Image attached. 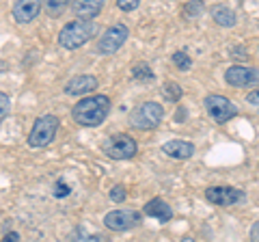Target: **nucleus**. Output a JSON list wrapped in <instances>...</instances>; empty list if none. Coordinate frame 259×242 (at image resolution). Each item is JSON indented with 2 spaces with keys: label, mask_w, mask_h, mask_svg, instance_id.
Instances as JSON below:
<instances>
[{
  "label": "nucleus",
  "mask_w": 259,
  "mask_h": 242,
  "mask_svg": "<svg viewBox=\"0 0 259 242\" xmlns=\"http://www.w3.org/2000/svg\"><path fill=\"white\" fill-rule=\"evenodd\" d=\"M108 112H110V100L106 95H91V98L80 100L71 108V117L80 126L95 128L108 117Z\"/></svg>",
  "instance_id": "1"
},
{
  "label": "nucleus",
  "mask_w": 259,
  "mask_h": 242,
  "mask_svg": "<svg viewBox=\"0 0 259 242\" xmlns=\"http://www.w3.org/2000/svg\"><path fill=\"white\" fill-rule=\"evenodd\" d=\"M95 33H97V26L93 20L78 18L63 26V30L59 33V46L65 48V50H76V48L84 46L87 42H91Z\"/></svg>",
  "instance_id": "2"
},
{
  "label": "nucleus",
  "mask_w": 259,
  "mask_h": 242,
  "mask_svg": "<svg viewBox=\"0 0 259 242\" xmlns=\"http://www.w3.org/2000/svg\"><path fill=\"white\" fill-rule=\"evenodd\" d=\"M164 119V108L158 102H143L141 106H136L130 115V124L136 130H153L160 126V121Z\"/></svg>",
  "instance_id": "3"
},
{
  "label": "nucleus",
  "mask_w": 259,
  "mask_h": 242,
  "mask_svg": "<svg viewBox=\"0 0 259 242\" xmlns=\"http://www.w3.org/2000/svg\"><path fill=\"white\" fill-rule=\"evenodd\" d=\"M59 126L61 121L56 119L54 115H44L35 121V126H32V130L28 134V145L30 147H46V145H50L52 139L59 132Z\"/></svg>",
  "instance_id": "4"
},
{
  "label": "nucleus",
  "mask_w": 259,
  "mask_h": 242,
  "mask_svg": "<svg viewBox=\"0 0 259 242\" xmlns=\"http://www.w3.org/2000/svg\"><path fill=\"white\" fill-rule=\"evenodd\" d=\"M102 149H104V154L112 160H127V158L136 156L139 145H136V141L132 136L115 134V136H110V139H106V143L102 145Z\"/></svg>",
  "instance_id": "5"
},
{
  "label": "nucleus",
  "mask_w": 259,
  "mask_h": 242,
  "mask_svg": "<svg viewBox=\"0 0 259 242\" xmlns=\"http://www.w3.org/2000/svg\"><path fill=\"white\" fill-rule=\"evenodd\" d=\"M130 35V30L125 24H115V26H110L106 28V33H102L100 37V42H97V48H95V52L97 54H115L121 46L125 44V39Z\"/></svg>",
  "instance_id": "6"
},
{
  "label": "nucleus",
  "mask_w": 259,
  "mask_h": 242,
  "mask_svg": "<svg viewBox=\"0 0 259 242\" xmlns=\"http://www.w3.org/2000/svg\"><path fill=\"white\" fill-rule=\"evenodd\" d=\"M205 110L216 124H225L238 115V106L225 95H207L205 98Z\"/></svg>",
  "instance_id": "7"
},
{
  "label": "nucleus",
  "mask_w": 259,
  "mask_h": 242,
  "mask_svg": "<svg viewBox=\"0 0 259 242\" xmlns=\"http://www.w3.org/2000/svg\"><path fill=\"white\" fill-rule=\"evenodd\" d=\"M205 199L214 206H221V208H229V206H238L246 199L244 190L240 188H233V186H209L205 190Z\"/></svg>",
  "instance_id": "8"
},
{
  "label": "nucleus",
  "mask_w": 259,
  "mask_h": 242,
  "mask_svg": "<svg viewBox=\"0 0 259 242\" xmlns=\"http://www.w3.org/2000/svg\"><path fill=\"white\" fill-rule=\"evenodd\" d=\"M141 223V214L134 210H112L104 216V225L112 231H125Z\"/></svg>",
  "instance_id": "9"
},
{
  "label": "nucleus",
  "mask_w": 259,
  "mask_h": 242,
  "mask_svg": "<svg viewBox=\"0 0 259 242\" xmlns=\"http://www.w3.org/2000/svg\"><path fill=\"white\" fill-rule=\"evenodd\" d=\"M227 85L231 87H250V85H257L259 83V71L253 67H242V65H233L227 69L225 74Z\"/></svg>",
  "instance_id": "10"
},
{
  "label": "nucleus",
  "mask_w": 259,
  "mask_h": 242,
  "mask_svg": "<svg viewBox=\"0 0 259 242\" xmlns=\"http://www.w3.org/2000/svg\"><path fill=\"white\" fill-rule=\"evenodd\" d=\"M44 9V0H18L13 5V18L18 24H30Z\"/></svg>",
  "instance_id": "11"
},
{
  "label": "nucleus",
  "mask_w": 259,
  "mask_h": 242,
  "mask_svg": "<svg viewBox=\"0 0 259 242\" xmlns=\"http://www.w3.org/2000/svg\"><path fill=\"white\" fill-rule=\"evenodd\" d=\"M143 212L147 214V216H151V219H158L160 223H166V221L173 219L171 206H168L164 199H158V197L151 199V201H147V204H145V208H143Z\"/></svg>",
  "instance_id": "12"
},
{
  "label": "nucleus",
  "mask_w": 259,
  "mask_h": 242,
  "mask_svg": "<svg viewBox=\"0 0 259 242\" xmlns=\"http://www.w3.org/2000/svg\"><path fill=\"white\" fill-rule=\"evenodd\" d=\"M97 87V78L95 76H76L65 85V93L67 95H84L95 91Z\"/></svg>",
  "instance_id": "13"
},
{
  "label": "nucleus",
  "mask_w": 259,
  "mask_h": 242,
  "mask_svg": "<svg viewBox=\"0 0 259 242\" xmlns=\"http://www.w3.org/2000/svg\"><path fill=\"white\" fill-rule=\"evenodd\" d=\"M162 151L175 160H188L194 154V145L188 141H168L162 145Z\"/></svg>",
  "instance_id": "14"
},
{
  "label": "nucleus",
  "mask_w": 259,
  "mask_h": 242,
  "mask_svg": "<svg viewBox=\"0 0 259 242\" xmlns=\"http://www.w3.org/2000/svg\"><path fill=\"white\" fill-rule=\"evenodd\" d=\"M104 5H106V0H74V13L78 18L93 20L95 15H100Z\"/></svg>",
  "instance_id": "15"
},
{
  "label": "nucleus",
  "mask_w": 259,
  "mask_h": 242,
  "mask_svg": "<svg viewBox=\"0 0 259 242\" xmlns=\"http://www.w3.org/2000/svg\"><path fill=\"white\" fill-rule=\"evenodd\" d=\"M212 18H214V22L218 24V26H225V28H229V26H233L236 24V11L233 9H229V7H225V5H218V7H214L212 9Z\"/></svg>",
  "instance_id": "16"
},
{
  "label": "nucleus",
  "mask_w": 259,
  "mask_h": 242,
  "mask_svg": "<svg viewBox=\"0 0 259 242\" xmlns=\"http://www.w3.org/2000/svg\"><path fill=\"white\" fill-rule=\"evenodd\" d=\"M203 9H205L203 0H190V3L184 5V15L192 20V18H199V15L203 13Z\"/></svg>",
  "instance_id": "17"
},
{
  "label": "nucleus",
  "mask_w": 259,
  "mask_h": 242,
  "mask_svg": "<svg viewBox=\"0 0 259 242\" xmlns=\"http://www.w3.org/2000/svg\"><path fill=\"white\" fill-rule=\"evenodd\" d=\"M162 95H164L166 102H177L182 98V87L177 83H166L164 87H162Z\"/></svg>",
  "instance_id": "18"
},
{
  "label": "nucleus",
  "mask_w": 259,
  "mask_h": 242,
  "mask_svg": "<svg viewBox=\"0 0 259 242\" xmlns=\"http://www.w3.org/2000/svg\"><path fill=\"white\" fill-rule=\"evenodd\" d=\"M173 63H175V67L182 69V71H188V69L192 67V59H190V56L186 54L184 50H180V52L173 54Z\"/></svg>",
  "instance_id": "19"
},
{
  "label": "nucleus",
  "mask_w": 259,
  "mask_h": 242,
  "mask_svg": "<svg viewBox=\"0 0 259 242\" xmlns=\"http://www.w3.org/2000/svg\"><path fill=\"white\" fill-rule=\"evenodd\" d=\"M69 3H71V0H46V9H48V13H50L52 18H56V15L63 13V9Z\"/></svg>",
  "instance_id": "20"
},
{
  "label": "nucleus",
  "mask_w": 259,
  "mask_h": 242,
  "mask_svg": "<svg viewBox=\"0 0 259 242\" xmlns=\"http://www.w3.org/2000/svg\"><path fill=\"white\" fill-rule=\"evenodd\" d=\"M132 78L134 80H151L153 78V71L149 65H145V63H141V65H136L132 69Z\"/></svg>",
  "instance_id": "21"
},
{
  "label": "nucleus",
  "mask_w": 259,
  "mask_h": 242,
  "mask_svg": "<svg viewBox=\"0 0 259 242\" xmlns=\"http://www.w3.org/2000/svg\"><path fill=\"white\" fill-rule=\"evenodd\" d=\"M9 108H11V100H9V95L0 91V121H3L7 115H9Z\"/></svg>",
  "instance_id": "22"
},
{
  "label": "nucleus",
  "mask_w": 259,
  "mask_h": 242,
  "mask_svg": "<svg viewBox=\"0 0 259 242\" xmlns=\"http://www.w3.org/2000/svg\"><path fill=\"white\" fill-rule=\"evenodd\" d=\"M125 197H127V192H125L123 186H115V188L110 190V199L115 201V204H123Z\"/></svg>",
  "instance_id": "23"
},
{
  "label": "nucleus",
  "mask_w": 259,
  "mask_h": 242,
  "mask_svg": "<svg viewBox=\"0 0 259 242\" xmlns=\"http://www.w3.org/2000/svg\"><path fill=\"white\" fill-rule=\"evenodd\" d=\"M117 5H119V9L121 11H134L136 9V7H139L141 5V0H117Z\"/></svg>",
  "instance_id": "24"
},
{
  "label": "nucleus",
  "mask_w": 259,
  "mask_h": 242,
  "mask_svg": "<svg viewBox=\"0 0 259 242\" xmlns=\"http://www.w3.org/2000/svg\"><path fill=\"white\" fill-rule=\"evenodd\" d=\"M246 102H248L255 110H259V89H257V91H250V93L246 95Z\"/></svg>",
  "instance_id": "25"
},
{
  "label": "nucleus",
  "mask_w": 259,
  "mask_h": 242,
  "mask_svg": "<svg viewBox=\"0 0 259 242\" xmlns=\"http://www.w3.org/2000/svg\"><path fill=\"white\" fill-rule=\"evenodd\" d=\"M69 195V186L67 184H56V197H67Z\"/></svg>",
  "instance_id": "26"
},
{
  "label": "nucleus",
  "mask_w": 259,
  "mask_h": 242,
  "mask_svg": "<svg viewBox=\"0 0 259 242\" xmlns=\"http://www.w3.org/2000/svg\"><path fill=\"white\" fill-rule=\"evenodd\" d=\"M5 240H20V236H18V233H7Z\"/></svg>",
  "instance_id": "27"
}]
</instances>
